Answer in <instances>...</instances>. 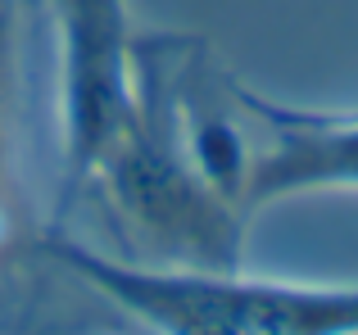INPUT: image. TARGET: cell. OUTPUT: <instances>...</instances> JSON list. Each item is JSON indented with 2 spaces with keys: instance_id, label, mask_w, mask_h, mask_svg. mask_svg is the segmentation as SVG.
<instances>
[{
  "instance_id": "277c9868",
  "label": "cell",
  "mask_w": 358,
  "mask_h": 335,
  "mask_svg": "<svg viewBox=\"0 0 358 335\" xmlns=\"http://www.w3.org/2000/svg\"><path fill=\"white\" fill-rule=\"evenodd\" d=\"M241 105L272 127V145L250 159L241 204L254 209L308 186H358V114H299L245 91Z\"/></svg>"
},
{
  "instance_id": "3957f363",
  "label": "cell",
  "mask_w": 358,
  "mask_h": 335,
  "mask_svg": "<svg viewBox=\"0 0 358 335\" xmlns=\"http://www.w3.org/2000/svg\"><path fill=\"white\" fill-rule=\"evenodd\" d=\"M64 36V200L91 177L100 150L131 109V36L122 0H45Z\"/></svg>"
},
{
  "instance_id": "5b68a950",
  "label": "cell",
  "mask_w": 358,
  "mask_h": 335,
  "mask_svg": "<svg viewBox=\"0 0 358 335\" xmlns=\"http://www.w3.org/2000/svg\"><path fill=\"white\" fill-rule=\"evenodd\" d=\"M9 36H14V0H0V236H5V172H9Z\"/></svg>"
},
{
  "instance_id": "7a4b0ae2",
  "label": "cell",
  "mask_w": 358,
  "mask_h": 335,
  "mask_svg": "<svg viewBox=\"0 0 358 335\" xmlns=\"http://www.w3.org/2000/svg\"><path fill=\"white\" fill-rule=\"evenodd\" d=\"M50 254L164 335H358V290L250 281L236 267L109 263L78 240Z\"/></svg>"
},
{
  "instance_id": "6da1fadb",
  "label": "cell",
  "mask_w": 358,
  "mask_h": 335,
  "mask_svg": "<svg viewBox=\"0 0 358 335\" xmlns=\"http://www.w3.org/2000/svg\"><path fill=\"white\" fill-rule=\"evenodd\" d=\"M177 87H168L164 50L131 41V109L100 150V177L118 218L168 267H241L236 204H227L182 145ZM87 177V181H91Z\"/></svg>"
}]
</instances>
